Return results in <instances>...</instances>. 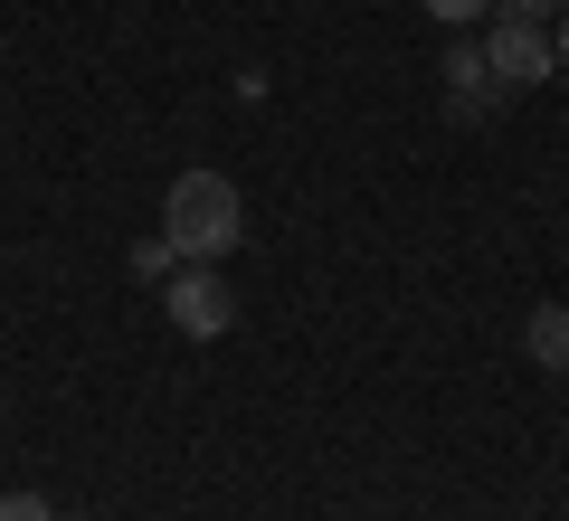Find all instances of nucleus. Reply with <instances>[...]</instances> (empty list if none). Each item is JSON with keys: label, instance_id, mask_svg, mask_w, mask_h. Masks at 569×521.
<instances>
[{"label": "nucleus", "instance_id": "f257e3e1", "mask_svg": "<svg viewBox=\"0 0 569 521\" xmlns=\"http://www.w3.org/2000/svg\"><path fill=\"white\" fill-rule=\"evenodd\" d=\"M162 238L181 247V265H219L228 247L247 238V200L228 171H181V181L162 190Z\"/></svg>", "mask_w": 569, "mask_h": 521}, {"label": "nucleus", "instance_id": "f03ea898", "mask_svg": "<svg viewBox=\"0 0 569 521\" xmlns=\"http://www.w3.org/2000/svg\"><path fill=\"white\" fill-rule=\"evenodd\" d=\"M162 303H171V332L181 341H219L228 322H238V294H228L219 265H181V275L162 284Z\"/></svg>", "mask_w": 569, "mask_h": 521}, {"label": "nucleus", "instance_id": "7ed1b4c3", "mask_svg": "<svg viewBox=\"0 0 569 521\" xmlns=\"http://www.w3.org/2000/svg\"><path fill=\"white\" fill-rule=\"evenodd\" d=\"M485 67L503 86H541V77H560V58H550V29H531V20H493V39H485Z\"/></svg>", "mask_w": 569, "mask_h": 521}, {"label": "nucleus", "instance_id": "20e7f679", "mask_svg": "<svg viewBox=\"0 0 569 521\" xmlns=\"http://www.w3.org/2000/svg\"><path fill=\"white\" fill-rule=\"evenodd\" d=\"M522 351L550 370V380H569V303H531V322H522Z\"/></svg>", "mask_w": 569, "mask_h": 521}, {"label": "nucleus", "instance_id": "39448f33", "mask_svg": "<svg viewBox=\"0 0 569 521\" xmlns=\"http://www.w3.org/2000/svg\"><path fill=\"white\" fill-rule=\"evenodd\" d=\"M133 275L142 284H171V275H181V247H171V238H142L133 247Z\"/></svg>", "mask_w": 569, "mask_h": 521}, {"label": "nucleus", "instance_id": "423d86ee", "mask_svg": "<svg viewBox=\"0 0 569 521\" xmlns=\"http://www.w3.org/2000/svg\"><path fill=\"white\" fill-rule=\"evenodd\" d=\"M0 521H58V502L48 493H0Z\"/></svg>", "mask_w": 569, "mask_h": 521}, {"label": "nucleus", "instance_id": "0eeeda50", "mask_svg": "<svg viewBox=\"0 0 569 521\" xmlns=\"http://www.w3.org/2000/svg\"><path fill=\"white\" fill-rule=\"evenodd\" d=\"M485 10H503V0H427V20H447V29H466V20H485Z\"/></svg>", "mask_w": 569, "mask_h": 521}, {"label": "nucleus", "instance_id": "6e6552de", "mask_svg": "<svg viewBox=\"0 0 569 521\" xmlns=\"http://www.w3.org/2000/svg\"><path fill=\"white\" fill-rule=\"evenodd\" d=\"M447 77H456V86H466V96H475V86H485L493 67H485V48H456V58H447Z\"/></svg>", "mask_w": 569, "mask_h": 521}, {"label": "nucleus", "instance_id": "1a4fd4ad", "mask_svg": "<svg viewBox=\"0 0 569 521\" xmlns=\"http://www.w3.org/2000/svg\"><path fill=\"white\" fill-rule=\"evenodd\" d=\"M503 10H512V20H531V29H541V20H560V0H503Z\"/></svg>", "mask_w": 569, "mask_h": 521}, {"label": "nucleus", "instance_id": "9d476101", "mask_svg": "<svg viewBox=\"0 0 569 521\" xmlns=\"http://www.w3.org/2000/svg\"><path fill=\"white\" fill-rule=\"evenodd\" d=\"M550 58H560V77H569V0H560V20H550Z\"/></svg>", "mask_w": 569, "mask_h": 521}, {"label": "nucleus", "instance_id": "9b49d317", "mask_svg": "<svg viewBox=\"0 0 569 521\" xmlns=\"http://www.w3.org/2000/svg\"><path fill=\"white\" fill-rule=\"evenodd\" d=\"M67 521H86V512H67Z\"/></svg>", "mask_w": 569, "mask_h": 521}]
</instances>
